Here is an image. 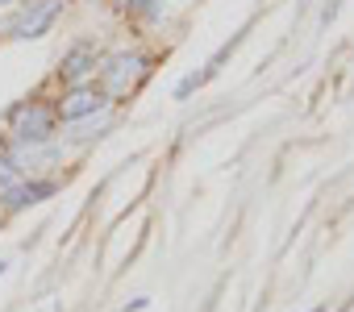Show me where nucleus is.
Wrapping results in <instances>:
<instances>
[{
  "mask_svg": "<svg viewBox=\"0 0 354 312\" xmlns=\"http://www.w3.org/2000/svg\"><path fill=\"white\" fill-rule=\"evenodd\" d=\"M9 125H13L17 146H38V142H46L55 133V113L46 104H38V100H21L9 113Z\"/></svg>",
  "mask_w": 354,
  "mask_h": 312,
  "instance_id": "f257e3e1",
  "label": "nucleus"
},
{
  "mask_svg": "<svg viewBox=\"0 0 354 312\" xmlns=\"http://www.w3.org/2000/svg\"><path fill=\"white\" fill-rule=\"evenodd\" d=\"M142 75H146V59H142V55H113V59L100 67L104 96H121V92H129Z\"/></svg>",
  "mask_w": 354,
  "mask_h": 312,
  "instance_id": "f03ea898",
  "label": "nucleus"
},
{
  "mask_svg": "<svg viewBox=\"0 0 354 312\" xmlns=\"http://www.w3.org/2000/svg\"><path fill=\"white\" fill-rule=\"evenodd\" d=\"M59 9H63V0H38V5H26V9L9 21V34H13V38H42V34L55 26Z\"/></svg>",
  "mask_w": 354,
  "mask_h": 312,
  "instance_id": "7ed1b4c3",
  "label": "nucleus"
},
{
  "mask_svg": "<svg viewBox=\"0 0 354 312\" xmlns=\"http://www.w3.org/2000/svg\"><path fill=\"white\" fill-rule=\"evenodd\" d=\"M96 108H104V96H100L96 88L80 84V88L67 96V104H63V121H80V117H88V113H96Z\"/></svg>",
  "mask_w": 354,
  "mask_h": 312,
  "instance_id": "20e7f679",
  "label": "nucleus"
},
{
  "mask_svg": "<svg viewBox=\"0 0 354 312\" xmlns=\"http://www.w3.org/2000/svg\"><path fill=\"white\" fill-rule=\"evenodd\" d=\"M92 71H96V50H92V46H75V50L63 59V79L75 84V88H80Z\"/></svg>",
  "mask_w": 354,
  "mask_h": 312,
  "instance_id": "39448f33",
  "label": "nucleus"
},
{
  "mask_svg": "<svg viewBox=\"0 0 354 312\" xmlns=\"http://www.w3.org/2000/svg\"><path fill=\"white\" fill-rule=\"evenodd\" d=\"M55 192H59V184H55V179H42V184H17V188H9L5 200H9V208H26V204L50 200Z\"/></svg>",
  "mask_w": 354,
  "mask_h": 312,
  "instance_id": "423d86ee",
  "label": "nucleus"
},
{
  "mask_svg": "<svg viewBox=\"0 0 354 312\" xmlns=\"http://www.w3.org/2000/svg\"><path fill=\"white\" fill-rule=\"evenodd\" d=\"M225 55H230V46H225V50H221V55H217V59H213V63H209L205 71H192V75H184L180 84H175V100H188V96H192V92H196L201 84H209V79L217 75V67H221V59H225Z\"/></svg>",
  "mask_w": 354,
  "mask_h": 312,
  "instance_id": "0eeeda50",
  "label": "nucleus"
},
{
  "mask_svg": "<svg viewBox=\"0 0 354 312\" xmlns=\"http://www.w3.org/2000/svg\"><path fill=\"white\" fill-rule=\"evenodd\" d=\"M67 125H71L80 137H92V129L100 133V129L109 125V108H100V117H96V113H88V117H80V121H67Z\"/></svg>",
  "mask_w": 354,
  "mask_h": 312,
  "instance_id": "6e6552de",
  "label": "nucleus"
},
{
  "mask_svg": "<svg viewBox=\"0 0 354 312\" xmlns=\"http://www.w3.org/2000/svg\"><path fill=\"white\" fill-rule=\"evenodd\" d=\"M17 184H21V167L13 159H0V196H5L9 188H17Z\"/></svg>",
  "mask_w": 354,
  "mask_h": 312,
  "instance_id": "1a4fd4ad",
  "label": "nucleus"
},
{
  "mask_svg": "<svg viewBox=\"0 0 354 312\" xmlns=\"http://www.w3.org/2000/svg\"><path fill=\"white\" fill-rule=\"evenodd\" d=\"M142 308H150V300H146V295H138V300H129V304H125V312H142Z\"/></svg>",
  "mask_w": 354,
  "mask_h": 312,
  "instance_id": "9d476101",
  "label": "nucleus"
},
{
  "mask_svg": "<svg viewBox=\"0 0 354 312\" xmlns=\"http://www.w3.org/2000/svg\"><path fill=\"white\" fill-rule=\"evenodd\" d=\"M129 5H133V9H146V13H150V5H154V0H129Z\"/></svg>",
  "mask_w": 354,
  "mask_h": 312,
  "instance_id": "9b49d317",
  "label": "nucleus"
},
{
  "mask_svg": "<svg viewBox=\"0 0 354 312\" xmlns=\"http://www.w3.org/2000/svg\"><path fill=\"white\" fill-rule=\"evenodd\" d=\"M308 312H329V308H325V304H317V308H308Z\"/></svg>",
  "mask_w": 354,
  "mask_h": 312,
  "instance_id": "f8f14e48",
  "label": "nucleus"
},
{
  "mask_svg": "<svg viewBox=\"0 0 354 312\" xmlns=\"http://www.w3.org/2000/svg\"><path fill=\"white\" fill-rule=\"evenodd\" d=\"M5 271H9V262H0V275H5Z\"/></svg>",
  "mask_w": 354,
  "mask_h": 312,
  "instance_id": "ddd939ff",
  "label": "nucleus"
},
{
  "mask_svg": "<svg viewBox=\"0 0 354 312\" xmlns=\"http://www.w3.org/2000/svg\"><path fill=\"white\" fill-rule=\"evenodd\" d=\"M0 5H5V0H0Z\"/></svg>",
  "mask_w": 354,
  "mask_h": 312,
  "instance_id": "4468645a",
  "label": "nucleus"
}]
</instances>
